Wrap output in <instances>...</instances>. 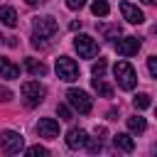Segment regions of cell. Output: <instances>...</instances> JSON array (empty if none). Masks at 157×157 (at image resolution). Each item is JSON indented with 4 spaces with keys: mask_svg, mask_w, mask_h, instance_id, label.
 <instances>
[{
    "mask_svg": "<svg viewBox=\"0 0 157 157\" xmlns=\"http://www.w3.org/2000/svg\"><path fill=\"white\" fill-rule=\"evenodd\" d=\"M113 74H115L118 86H120L123 91H132V88H135V83H137V74H135V69H132L128 61H118V64L113 66Z\"/></svg>",
    "mask_w": 157,
    "mask_h": 157,
    "instance_id": "obj_1",
    "label": "cell"
},
{
    "mask_svg": "<svg viewBox=\"0 0 157 157\" xmlns=\"http://www.w3.org/2000/svg\"><path fill=\"white\" fill-rule=\"evenodd\" d=\"M22 101L27 108H34L44 101V86L39 81H25L22 83Z\"/></svg>",
    "mask_w": 157,
    "mask_h": 157,
    "instance_id": "obj_2",
    "label": "cell"
},
{
    "mask_svg": "<svg viewBox=\"0 0 157 157\" xmlns=\"http://www.w3.org/2000/svg\"><path fill=\"white\" fill-rule=\"evenodd\" d=\"M66 101H69V105L74 108V110H78V113H91V108H93V101H91V96L86 93V91H81V88H69L66 91Z\"/></svg>",
    "mask_w": 157,
    "mask_h": 157,
    "instance_id": "obj_3",
    "label": "cell"
},
{
    "mask_svg": "<svg viewBox=\"0 0 157 157\" xmlns=\"http://www.w3.org/2000/svg\"><path fill=\"white\" fill-rule=\"evenodd\" d=\"M56 76L61 81H76L78 78V64L69 56H59L56 59Z\"/></svg>",
    "mask_w": 157,
    "mask_h": 157,
    "instance_id": "obj_4",
    "label": "cell"
},
{
    "mask_svg": "<svg viewBox=\"0 0 157 157\" xmlns=\"http://www.w3.org/2000/svg\"><path fill=\"white\" fill-rule=\"evenodd\" d=\"M0 145H2V152L17 155V152H22V147H25V137H22L20 132H15V130H5L2 137H0Z\"/></svg>",
    "mask_w": 157,
    "mask_h": 157,
    "instance_id": "obj_5",
    "label": "cell"
},
{
    "mask_svg": "<svg viewBox=\"0 0 157 157\" xmlns=\"http://www.w3.org/2000/svg\"><path fill=\"white\" fill-rule=\"evenodd\" d=\"M74 47H76L78 56H83V59H93V56L98 54V44H96V39L88 37V34H78V37L74 39Z\"/></svg>",
    "mask_w": 157,
    "mask_h": 157,
    "instance_id": "obj_6",
    "label": "cell"
},
{
    "mask_svg": "<svg viewBox=\"0 0 157 157\" xmlns=\"http://www.w3.org/2000/svg\"><path fill=\"white\" fill-rule=\"evenodd\" d=\"M56 29H59V25H56V20L54 17H37L34 20V34L37 37H54L56 34Z\"/></svg>",
    "mask_w": 157,
    "mask_h": 157,
    "instance_id": "obj_7",
    "label": "cell"
},
{
    "mask_svg": "<svg viewBox=\"0 0 157 157\" xmlns=\"http://www.w3.org/2000/svg\"><path fill=\"white\" fill-rule=\"evenodd\" d=\"M115 52L120 56H132V54L140 52V39L137 37H123V39L115 42Z\"/></svg>",
    "mask_w": 157,
    "mask_h": 157,
    "instance_id": "obj_8",
    "label": "cell"
},
{
    "mask_svg": "<svg viewBox=\"0 0 157 157\" xmlns=\"http://www.w3.org/2000/svg\"><path fill=\"white\" fill-rule=\"evenodd\" d=\"M37 132L39 137H47V140H56L59 137V123L54 118H42L37 123Z\"/></svg>",
    "mask_w": 157,
    "mask_h": 157,
    "instance_id": "obj_9",
    "label": "cell"
},
{
    "mask_svg": "<svg viewBox=\"0 0 157 157\" xmlns=\"http://www.w3.org/2000/svg\"><path fill=\"white\" fill-rule=\"evenodd\" d=\"M120 12H123V17L130 22V25H140V22H145V15H142V10L137 7V5H132V2H120Z\"/></svg>",
    "mask_w": 157,
    "mask_h": 157,
    "instance_id": "obj_10",
    "label": "cell"
},
{
    "mask_svg": "<svg viewBox=\"0 0 157 157\" xmlns=\"http://www.w3.org/2000/svg\"><path fill=\"white\" fill-rule=\"evenodd\" d=\"M86 142H88L86 130L71 128V130L66 132V147H71V150H81V147H86Z\"/></svg>",
    "mask_w": 157,
    "mask_h": 157,
    "instance_id": "obj_11",
    "label": "cell"
},
{
    "mask_svg": "<svg viewBox=\"0 0 157 157\" xmlns=\"http://www.w3.org/2000/svg\"><path fill=\"white\" fill-rule=\"evenodd\" d=\"M20 76V66L12 64L7 56H0V78H17Z\"/></svg>",
    "mask_w": 157,
    "mask_h": 157,
    "instance_id": "obj_12",
    "label": "cell"
},
{
    "mask_svg": "<svg viewBox=\"0 0 157 157\" xmlns=\"http://www.w3.org/2000/svg\"><path fill=\"white\" fill-rule=\"evenodd\" d=\"M113 145H115L118 150H123V152H132V150H135V140H132L128 132H118V135L113 137Z\"/></svg>",
    "mask_w": 157,
    "mask_h": 157,
    "instance_id": "obj_13",
    "label": "cell"
},
{
    "mask_svg": "<svg viewBox=\"0 0 157 157\" xmlns=\"http://www.w3.org/2000/svg\"><path fill=\"white\" fill-rule=\"evenodd\" d=\"M25 69H27L32 76H44V74H47V64L37 61V59H25Z\"/></svg>",
    "mask_w": 157,
    "mask_h": 157,
    "instance_id": "obj_14",
    "label": "cell"
},
{
    "mask_svg": "<svg viewBox=\"0 0 157 157\" xmlns=\"http://www.w3.org/2000/svg\"><path fill=\"white\" fill-rule=\"evenodd\" d=\"M0 22L2 25H7V27H15L17 25V12L12 10V7H0Z\"/></svg>",
    "mask_w": 157,
    "mask_h": 157,
    "instance_id": "obj_15",
    "label": "cell"
},
{
    "mask_svg": "<svg viewBox=\"0 0 157 157\" xmlns=\"http://www.w3.org/2000/svg\"><path fill=\"white\" fill-rule=\"evenodd\" d=\"M128 130L130 132H145L147 130V123H145V118H140V115H132V118H128Z\"/></svg>",
    "mask_w": 157,
    "mask_h": 157,
    "instance_id": "obj_16",
    "label": "cell"
},
{
    "mask_svg": "<svg viewBox=\"0 0 157 157\" xmlns=\"http://www.w3.org/2000/svg\"><path fill=\"white\" fill-rule=\"evenodd\" d=\"M93 88H96L103 98H113V88L103 81V76H96V78H93Z\"/></svg>",
    "mask_w": 157,
    "mask_h": 157,
    "instance_id": "obj_17",
    "label": "cell"
},
{
    "mask_svg": "<svg viewBox=\"0 0 157 157\" xmlns=\"http://www.w3.org/2000/svg\"><path fill=\"white\" fill-rule=\"evenodd\" d=\"M91 10H93V15H96V17H105V15L110 12V7H108V2H105V0H93Z\"/></svg>",
    "mask_w": 157,
    "mask_h": 157,
    "instance_id": "obj_18",
    "label": "cell"
},
{
    "mask_svg": "<svg viewBox=\"0 0 157 157\" xmlns=\"http://www.w3.org/2000/svg\"><path fill=\"white\" fill-rule=\"evenodd\" d=\"M98 32H101L103 37H118V34H120V25H101Z\"/></svg>",
    "mask_w": 157,
    "mask_h": 157,
    "instance_id": "obj_19",
    "label": "cell"
},
{
    "mask_svg": "<svg viewBox=\"0 0 157 157\" xmlns=\"http://www.w3.org/2000/svg\"><path fill=\"white\" fill-rule=\"evenodd\" d=\"M132 105H135L137 110H145V108H150V96H147V93H137V96L132 98Z\"/></svg>",
    "mask_w": 157,
    "mask_h": 157,
    "instance_id": "obj_20",
    "label": "cell"
},
{
    "mask_svg": "<svg viewBox=\"0 0 157 157\" xmlns=\"http://www.w3.org/2000/svg\"><path fill=\"white\" fill-rule=\"evenodd\" d=\"M105 69H108V61H105V59H98V61L93 64V76H103Z\"/></svg>",
    "mask_w": 157,
    "mask_h": 157,
    "instance_id": "obj_21",
    "label": "cell"
},
{
    "mask_svg": "<svg viewBox=\"0 0 157 157\" xmlns=\"http://www.w3.org/2000/svg\"><path fill=\"white\" fill-rule=\"evenodd\" d=\"M56 113H59L61 120H71V110H69V105H56Z\"/></svg>",
    "mask_w": 157,
    "mask_h": 157,
    "instance_id": "obj_22",
    "label": "cell"
},
{
    "mask_svg": "<svg viewBox=\"0 0 157 157\" xmlns=\"http://www.w3.org/2000/svg\"><path fill=\"white\" fill-rule=\"evenodd\" d=\"M27 155H49V150L42 145H32V147H27Z\"/></svg>",
    "mask_w": 157,
    "mask_h": 157,
    "instance_id": "obj_23",
    "label": "cell"
},
{
    "mask_svg": "<svg viewBox=\"0 0 157 157\" xmlns=\"http://www.w3.org/2000/svg\"><path fill=\"white\" fill-rule=\"evenodd\" d=\"M0 101H2V103H7V101H12V91H10L7 86H0Z\"/></svg>",
    "mask_w": 157,
    "mask_h": 157,
    "instance_id": "obj_24",
    "label": "cell"
},
{
    "mask_svg": "<svg viewBox=\"0 0 157 157\" xmlns=\"http://www.w3.org/2000/svg\"><path fill=\"white\" fill-rule=\"evenodd\" d=\"M32 47H34V49H44V47H47V39L34 34V37H32Z\"/></svg>",
    "mask_w": 157,
    "mask_h": 157,
    "instance_id": "obj_25",
    "label": "cell"
},
{
    "mask_svg": "<svg viewBox=\"0 0 157 157\" xmlns=\"http://www.w3.org/2000/svg\"><path fill=\"white\" fill-rule=\"evenodd\" d=\"M86 147H88V152H101V140H91V137H88Z\"/></svg>",
    "mask_w": 157,
    "mask_h": 157,
    "instance_id": "obj_26",
    "label": "cell"
},
{
    "mask_svg": "<svg viewBox=\"0 0 157 157\" xmlns=\"http://www.w3.org/2000/svg\"><path fill=\"white\" fill-rule=\"evenodd\" d=\"M147 69H150V74L157 78V56H150V59H147Z\"/></svg>",
    "mask_w": 157,
    "mask_h": 157,
    "instance_id": "obj_27",
    "label": "cell"
},
{
    "mask_svg": "<svg viewBox=\"0 0 157 157\" xmlns=\"http://www.w3.org/2000/svg\"><path fill=\"white\" fill-rule=\"evenodd\" d=\"M86 5V0H66V7L69 10H81Z\"/></svg>",
    "mask_w": 157,
    "mask_h": 157,
    "instance_id": "obj_28",
    "label": "cell"
},
{
    "mask_svg": "<svg viewBox=\"0 0 157 157\" xmlns=\"http://www.w3.org/2000/svg\"><path fill=\"white\" fill-rule=\"evenodd\" d=\"M27 5H37V2H42V0H25Z\"/></svg>",
    "mask_w": 157,
    "mask_h": 157,
    "instance_id": "obj_29",
    "label": "cell"
},
{
    "mask_svg": "<svg viewBox=\"0 0 157 157\" xmlns=\"http://www.w3.org/2000/svg\"><path fill=\"white\" fill-rule=\"evenodd\" d=\"M142 2H145V5H152V2H155V0H142Z\"/></svg>",
    "mask_w": 157,
    "mask_h": 157,
    "instance_id": "obj_30",
    "label": "cell"
},
{
    "mask_svg": "<svg viewBox=\"0 0 157 157\" xmlns=\"http://www.w3.org/2000/svg\"><path fill=\"white\" fill-rule=\"evenodd\" d=\"M155 34H157V27H155Z\"/></svg>",
    "mask_w": 157,
    "mask_h": 157,
    "instance_id": "obj_31",
    "label": "cell"
},
{
    "mask_svg": "<svg viewBox=\"0 0 157 157\" xmlns=\"http://www.w3.org/2000/svg\"><path fill=\"white\" fill-rule=\"evenodd\" d=\"M155 115H157V108H155Z\"/></svg>",
    "mask_w": 157,
    "mask_h": 157,
    "instance_id": "obj_32",
    "label": "cell"
},
{
    "mask_svg": "<svg viewBox=\"0 0 157 157\" xmlns=\"http://www.w3.org/2000/svg\"><path fill=\"white\" fill-rule=\"evenodd\" d=\"M0 39H5V37H0Z\"/></svg>",
    "mask_w": 157,
    "mask_h": 157,
    "instance_id": "obj_33",
    "label": "cell"
}]
</instances>
